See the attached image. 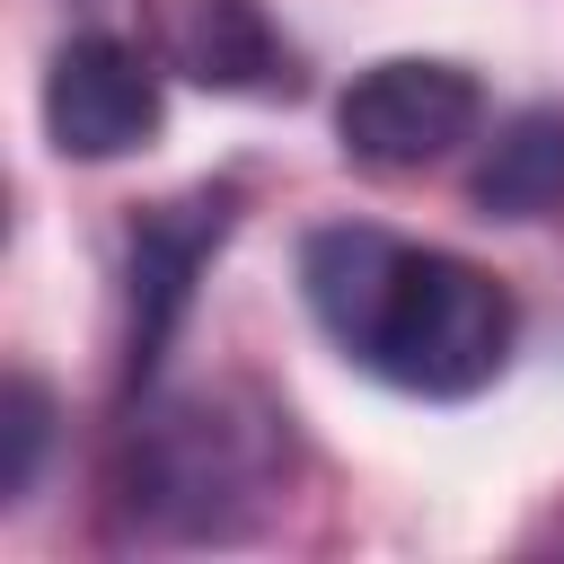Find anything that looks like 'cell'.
<instances>
[{
    "label": "cell",
    "mask_w": 564,
    "mask_h": 564,
    "mask_svg": "<svg viewBox=\"0 0 564 564\" xmlns=\"http://www.w3.org/2000/svg\"><path fill=\"white\" fill-rule=\"evenodd\" d=\"M317 326L405 397H476L511 361V291L441 247H405L370 220H335L300 247Z\"/></svg>",
    "instance_id": "6da1fadb"
},
{
    "label": "cell",
    "mask_w": 564,
    "mask_h": 564,
    "mask_svg": "<svg viewBox=\"0 0 564 564\" xmlns=\"http://www.w3.org/2000/svg\"><path fill=\"white\" fill-rule=\"evenodd\" d=\"M264 441L256 423H229L203 397H176L132 423L123 441V511L150 538H229L238 511L264 494Z\"/></svg>",
    "instance_id": "7a4b0ae2"
},
{
    "label": "cell",
    "mask_w": 564,
    "mask_h": 564,
    "mask_svg": "<svg viewBox=\"0 0 564 564\" xmlns=\"http://www.w3.org/2000/svg\"><path fill=\"white\" fill-rule=\"evenodd\" d=\"M485 115V88L458 70V62H423V53H397V62H370L344 106H335V141L352 167H379V176H405V167H432L449 159Z\"/></svg>",
    "instance_id": "3957f363"
},
{
    "label": "cell",
    "mask_w": 564,
    "mask_h": 564,
    "mask_svg": "<svg viewBox=\"0 0 564 564\" xmlns=\"http://www.w3.org/2000/svg\"><path fill=\"white\" fill-rule=\"evenodd\" d=\"M229 220H238V185H194V194L141 212V229H132V264H123V282H132V317H123V388H141V379L159 370V352H167V335L185 326L194 282H203V264L220 256Z\"/></svg>",
    "instance_id": "277c9868"
},
{
    "label": "cell",
    "mask_w": 564,
    "mask_h": 564,
    "mask_svg": "<svg viewBox=\"0 0 564 564\" xmlns=\"http://www.w3.org/2000/svg\"><path fill=\"white\" fill-rule=\"evenodd\" d=\"M44 132L62 159H123L159 132V70L123 35H70L44 70Z\"/></svg>",
    "instance_id": "5b68a950"
},
{
    "label": "cell",
    "mask_w": 564,
    "mask_h": 564,
    "mask_svg": "<svg viewBox=\"0 0 564 564\" xmlns=\"http://www.w3.org/2000/svg\"><path fill=\"white\" fill-rule=\"evenodd\" d=\"M150 53L194 88H229V97H282L300 79L264 0H150Z\"/></svg>",
    "instance_id": "8992f818"
},
{
    "label": "cell",
    "mask_w": 564,
    "mask_h": 564,
    "mask_svg": "<svg viewBox=\"0 0 564 564\" xmlns=\"http://www.w3.org/2000/svg\"><path fill=\"white\" fill-rule=\"evenodd\" d=\"M467 203L485 220H538L564 203V115L555 106H529L494 132V150L476 159L467 176Z\"/></svg>",
    "instance_id": "52a82bcc"
},
{
    "label": "cell",
    "mask_w": 564,
    "mask_h": 564,
    "mask_svg": "<svg viewBox=\"0 0 564 564\" xmlns=\"http://www.w3.org/2000/svg\"><path fill=\"white\" fill-rule=\"evenodd\" d=\"M0 441H9V458H0V502H26L35 458H44V441H53V397H44L26 370L0 388Z\"/></svg>",
    "instance_id": "ba28073f"
}]
</instances>
